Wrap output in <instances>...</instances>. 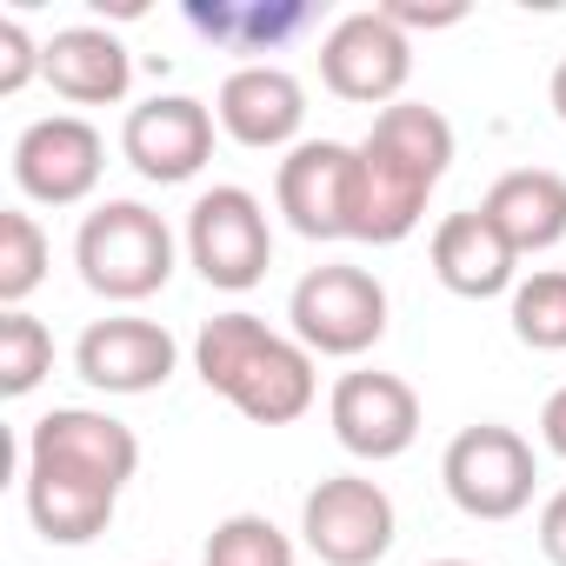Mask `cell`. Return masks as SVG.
Here are the masks:
<instances>
[{
  "instance_id": "6da1fadb",
  "label": "cell",
  "mask_w": 566,
  "mask_h": 566,
  "mask_svg": "<svg viewBox=\"0 0 566 566\" xmlns=\"http://www.w3.org/2000/svg\"><path fill=\"white\" fill-rule=\"evenodd\" d=\"M81 280L107 301H147L167 287L174 273V233L160 227V213H147L140 200H107L81 220L74 240Z\"/></svg>"
},
{
  "instance_id": "7a4b0ae2",
  "label": "cell",
  "mask_w": 566,
  "mask_h": 566,
  "mask_svg": "<svg viewBox=\"0 0 566 566\" xmlns=\"http://www.w3.org/2000/svg\"><path fill=\"white\" fill-rule=\"evenodd\" d=\"M440 480H447V493H453L460 513H473V520H513L533 500L539 467H533V447L513 427L480 420V427L453 433V447L440 460Z\"/></svg>"
},
{
  "instance_id": "3957f363",
  "label": "cell",
  "mask_w": 566,
  "mask_h": 566,
  "mask_svg": "<svg viewBox=\"0 0 566 566\" xmlns=\"http://www.w3.org/2000/svg\"><path fill=\"white\" fill-rule=\"evenodd\" d=\"M187 253L193 266L207 273V287H227V294H247L266 280V260H273V233H266V213L247 187H213L193 200L187 213Z\"/></svg>"
},
{
  "instance_id": "277c9868",
  "label": "cell",
  "mask_w": 566,
  "mask_h": 566,
  "mask_svg": "<svg viewBox=\"0 0 566 566\" xmlns=\"http://www.w3.org/2000/svg\"><path fill=\"white\" fill-rule=\"evenodd\" d=\"M294 334L314 354H367L387 334V287L367 266H314L294 287Z\"/></svg>"
},
{
  "instance_id": "5b68a950",
  "label": "cell",
  "mask_w": 566,
  "mask_h": 566,
  "mask_svg": "<svg viewBox=\"0 0 566 566\" xmlns=\"http://www.w3.org/2000/svg\"><path fill=\"white\" fill-rule=\"evenodd\" d=\"M301 533H307V546H314L327 566H374V559H387V546H394V500H387L374 480L334 473V480H321V486L307 493Z\"/></svg>"
},
{
  "instance_id": "8992f818",
  "label": "cell",
  "mask_w": 566,
  "mask_h": 566,
  "mask_svg": "<svg viewBox=\"0 0 566 566\" xmlns=\"http://www.w3.org/2000/svg\"><path fill=\"white\" fill-rule=\"evenodd\" d=\"M413 74V48L407 34L374 8V14H347L327 41H321V81L340 101H394Z\"/></svg>"
},
{
  "instance_id": "52a82bcc",
  "label": "cell",
  "mask_w": 566,
  "mask_h": 566,
  "mask_svg": "<svg viewBox=\"0 0 566 566\" xmlns=\"http://www.w3.org/2000/svg\"><path fill=\"white\" fill-rule=\"evenodd\" d=\"M327 413H334L340 447L360 453V460H394V453H407L413 433H420V394H413L400 374H374V367L340 374Z\"/></svg>"
},
{
  "instance_id": "ba28073f",
  "label": "cell",
  "mask_w": 566,
  "mask_h": 566,
  "mask_svg": "<svg viewBox=\"0 0 566 566\" xmlns=\"http://www.w3.org/2000/svg\"><path fill=\"white\" fill-rule=\"evenodd\" d=\"M120 147L160 187L167 180H193L207 167V154H213V114L200 101H187V94H154V101H140L127 114Z\"/></svg>"
},
{
  "instance_id": "9c48e42d",
  "label": "cell",
  "mask_w": 566,
  "mask_h": 566,
  "mask_svg": "<svg viewBox=\"0 0 566 566\" xmlns=\"http://www.w3.org/2000/svg\"><path fill=\"white\" fill-rule=\"evenodd\" d=\"M101 160H107V147H101L94 120H81V114H48L14 140V180L34 200H54V207L94 193Z\"/></svg>"
},
{
  "instance_id": "30bf717a",
  "label": "cell",
  "mask_w": 566,
  "mask_h": 566,
  "mask_svg": "<svg viewBox=\"0 0 566 566\" xmlns=\"http://www.w3.org/2000/svg\"><path fill=\"white\" fill-rule=\"evenodd\" d=\"M427 193H433L427 174H413L407 160L360 140L354 147V193H347V240H374V247L407 240L427 213Z\"/></svg>"
},
{
  "instance_id": "8fae6325",
  "label": "cell",
  "mask_w": 566,
  "mask_h": 566,
  "mask_svg": "<svg viewBox=\"0 0 566 566\" xmlns=\"http://www.w3.org/2000/svg\"><path fill=\"white\" fill-rule=\"evenodd\" d=\"M28 460H41V467H67V473H87V480H101V486L120 493V486L134 480V467H140V440H134V427H120V420H107V413L54 407V413L34 427Z\"/></svg>"
},
{
  "instance_id": "7c38bea8",
  "label": "cell",
  "mask_w": 566,
  "mask_h": 566,
  "mask_svg": "<svg viewBox=\"0 0 566 566\" xmlns=\"http://www.w3.org/2000/svg\"><path fill=\"white\" fill-rule=\"evenodd\" d=\"M347 193H354V147L301 140L280 160V213L307 240H347Z\"/></svg>"
},
{
  "instance_id": "4fadbf2b",
  "label": "cell",
  "mask_w": 566,
  "mask_h": 566,
  "mask_svg": "<svg viewBox=\"0 0 566 566\" xmlns=\"http://www.w3.org/2000/svg\"><path fill=\"white\" fill-rule=\"evenodd\" d=\"M74 360H81V380L101 387V394H147L174 374V334L154 327V321L114 314V321H94L81 334Z\"/></svg>"
},
{
  "instance_id": "5bb4252c",
  "label": "cell",
  "mask_w": 566,
  "mask_h": 566,
  "mask_svg": "<svg viewBox=\"0 0 566 566\" xmlns=\"http://www.w3.org/2000/svg\"><path fill=\"white\" fill-rule=\"evenodd\" d=\"M307 120V87L287 74V67H233L220 81V127L240 140V147H280L294 140Z\"/></svg>"
},
{
  "instance_id": "9a60e30c",
  "label": "cell",
  "mask_w": 566,
  "mask_h": 566,
  "mask_svg": "<svg viewBox=\"0 0 566 566\" xmlns=\"http://www.w3.org/2000/svg\"><path fill=\"white\" fill-rule=\"evenodd\" d=\"M513 260H520V253L506 247V233H500L480 207L447 213V220L433 227V273H440V287H453L460 301H493V294H506Z\"/></svg>"
},
{
  "instance_id": "2e32d148",
  "label": "cell",
  "mask_w": 566,
  "mask_h": 566,
  "mask_svg": "<svg viewBox=\"0 0 566 566\" xmlns=\"http://www.w3.org/2000/svg\"><path fill=\"white\" fill-rule=\"evenodd\" d=\"M480 213L506 233L513 253H546L566 233V174L553 167H513L486 187Z\"/></svg>"
},
{
  "instance_id": "e0dca14e",
  "label": "cell",
  "mask_w": 566,
  "mask_h": 566,
  "mask_svg": "<svg viewBox=\"0 0 566 566\" xmlns=\"http://www.w3.org/2000/svg\"><path fill=\"white\" fill-rule=\"evenodd\" d=\"M41 74L54 81V94L81 101V107H107L127 94V48L107 34V28H61L48 48H41Z\"/></svg>"
},
{
  "instance_id": "ac0fdd59",
  "label": "cell",
  "mask_w": 566,
  "mask_h": 566,
  "mask_svg": "<svg viewBox=\"0 0 566 566\" xmlns=\"http://www.w3.org/2000/svg\"><path fill=\"white\" fill-rule=\"evenodd\" d=\"M253 427H287L314 407V354L294 347V340H280L266 334V347L253 354V367L240 374V387L227 394Z\"/></svg>"
},
{
  "instance_id": "d6986e66",
  "label": "cell",
  "mask_w": 566,
  "mask_h": 566,
  "mask_svg": "<svg viewBox=\"0 0 566 566\" xmlns=\"http://www.w3.org/2000/svg\"><path fill=\"white\" fill-rule=\"evenodd\" d=\"M114 500H120V493L101 486V480H87V473L28 460V513H34V526H41L54 546H81V539L107 533Z\"/></svg>"
},
{
  "instance_id": "ffe728a7",
  "label": "cell",
  "mask_w": 566,
  "mask_h": 566,
  "mask_svg": "<svg viewBox=\"0 0 566 566\" xmlns=\"http://www.w3.org/2000/svg\"><path fill=\"white\" fill-rule=\"evenodd\" d=\"M187 21L213 41V48H233V54H260V48H280L287 34L307 28V8L301 0H193Z\"/></svg>"
},
{
  "instance_id": "44dd1931",
  "label": "cell",
  "mask_w": 566,
  "mask_h": 566,
  "mask_svg": "<svg viewBox=\"0 0 566 566\" xmlns=\"http://www.w3.org/2000/svg\"><path fill=\"white\" fill-rule=\"evenodd\" d=\"M367 140H374L380 154L407 160L413 174H427L433 187H440V174H447V160H453V120H447L440 107H427V101H394V107H380V120H374Z\"/></svg>"
},
{
  "instance_id": "7402d4cb",
  "label": "cell",
  "mask_w": 566,
  "mask_h": 566,
  "mask_svg": "<svg viewBox=\"0 0 566 566\" xmlns=\"http://www.w3.org/2000/svg\"><path fill=\"white\" fill-rule=\"evenodd\" d=\"M260 347H266V327H260L253 314H213V321L200 327V340H193V367H200V380H207L213 394H233Z\"/></svg>"
},
{
  "instance_id": "603a6c76",
  "label": "cell",
  "mask_w": 566,
  "mask_h": 566,
  "mask_svg": "<svg viewBox=\"0 0 566 566\" xmlns=\"http://www.w3.org/2000/svg\"><path fill=\"white\" fill-rule=\"evenodd\" d=\"M513 334L533 347V354H559L566 347V273L546 266L533 280L513 287Z\"/></svg>"
},
{
  "instance_id": "cb8c5ba5",
  "label": "cell",
  "mask_w": 566,
  "mask_h": 566,
  "mask_svg": "<svg viewBox=\"0 0 566 566\" xmlns=\"http://www.w3.org/2000/svg\"><path fill=\"white\" fill-rule=\"evenodd\" d=\"M48 367H54V334L34 314L8 307V314H0V394H8V400L34 394Z\"/></svg>"
},
{
  "instance_id": "d4e9b609",
  "label": "cell",
  "mask_w": 566,
  "mask_h": 566,
  "mask_svg": "<svg viewBox=\"0 0 566 566\" xmlns=\"http://www.w3.org/2000/svg\"><path fill=\"white\" fill-rule=\"evenodd\" d=\"M41 273H48V233H41L34 213L8 207V213H0V301H8V307L28 301L41 287Z\"/></svg>"
},
{
  "instance_id": "484cf974",
  "label": "cell",
  "mask_w": 566,
  "mask_h": 566,
  "mask_svg": "<svg viewBox=\"0 0 566 566\" xmlns=\"http://www.w3.org/2000/svg\"><path fill=\"white\" fill-rule=\"evenodd\" d=\"M207 566H294V546L273 520L260 513H233L207 533Z\"/></svg>"
},
{
  "instance_id": "4316f807",
  "label": "cell",
  "mask_w": 566,
  "mask_h": 566,
  "mask_svg": "<svg viewBox=\"0 0 566 566\" xmlns=\"http://www.w3.org/2000/svg\"><path fill=\"white\" fill-rule=\"evenodd\" d=\"M34 67H41V48L28 41V28L21 21H0V94H21Z\"/></svg>"
},
{
  "instance_id": "83f0119b",
  "label": "cell",
  "mask_w": 566,
  "mask_h": 566,
  "mask_svg": "<svg viewBox=\"0 0 566 566\" xmlns=\"http://www.w3.org/2000/svg\"><path fill=\"white\" fill-rule=\"evenodd\" d=\"M380 14L407 34V28H453L467 8H460V0H394V8H380Z\"/></svg>"
},
{
  "instance_id": "f1b7e54d",
  "label": "cell",
  "mask_w": 566,
  "mask_h": 566,
  "mask_svg": "<svg viewBox=\"0 0 566 566\" xmlns=\"http://www.w3.org/2000/svg\"><path fill=\"white\" fill-rule=\"evenodd\" d=\"M539 546H546V559L553 566H566V486L546 500V513H539Z\"/></svg>"
},
{
  "instance_id": "f546056e",
  "label": "cell",
  "mask_w": 566,
  "mask_h": 566,
  "mask_svg": "<svg viewBox=\"0 0 566 566\" xmlns=\"http://www.w3.org/2000/svg\"><path fill=\"white\" fill-rule=\"evenodd\" d=\"M539 433H546V447H553V453L566 460V387H559V394H553V400L539 407Z\"/></svg>"
},
{
  "instance_id": "4dcf8cb0",
  "label": "cell",
  "mask_w": 566,
  "mask_h": 566,
  "mask_svg": "<svg viewBox=\"0 0 566 566\" xmlns=\"http://www.w3.org/2000/svg\"><path fill=\"white\" fill-rule=\"evenodd\" d=\"M553 107H559V120H566V54H559V67H553Z\"/></svg>"
},
{
  "instance_id": "1f68e13d",
  "label": "cell",
  "mask_w": 566,
  "mask_h": 566,
  "mask_svg": "<svg viewBox=\"0 0 566 566\" xmlns=\"http://www.w3.org/2000/svg\"><path fill=\"white\" fill-rule=\"evenodd\" d=\"M433 566H473V559H433Z\"/></svg>"
}]
</instances>
